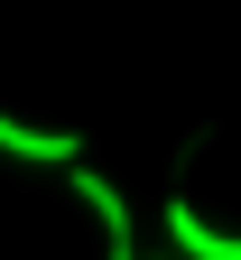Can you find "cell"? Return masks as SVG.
<instances>
[{"instance_id": "4", "label": "cell", "mask_w": 241, "mask_h": 260, "mask_svg": "<svg viewBox=\"0 0 241 260\" xmlns=\"http://www.w3.org/2000/svg\"><path fill=\"white\" fill-rule=\"evenodd\" d=\"M130 260H140V251H130ZM167 260H177V251H167Z\"/></svg>"}, {"instance_id": "1", "label": "cell", "mask_w": 241, "mask_h": 260, "mask_svg": "<svg viewBox=\"0 0 241 260\" xmlns=\"http://www.w3.org/2000/svg\"><path fill=\"white\" fill-rule=\"evenodd\" d=\"M167 251H177V260H241V233H223V223L177 186V195H167Z\"/></svg>"}, {"instance_id": "3", "label": "cell", "mask_w": 241, "mask_h": 260, "mask_svg": "<svg viewBox=\"0 0 241 260\" xmlns=\"http://www.w3.org/2000/svg\"><path fill=\"white\" fill-rule=\"evenodd\" d=\"M65 177H75V195H84V214L102 223V242H112V260H130V251H140V242H130V195H121L112 177H102V168H65Z\"/></svg>"}, {"instance_id": "2", "label": "cell", "mask_w": 241, "mask_h": 260, "mask_svg": "<svg viewBox=\"0 0 241 260\" xmlns=\"http://www.w3.org/2000/svg\"><path fill=\"white\" fill-rule=\"evenodd\" d=\"M0 158H19V168H84V130H47V121L0 112Z\"/></svg>"}]
</instances>
